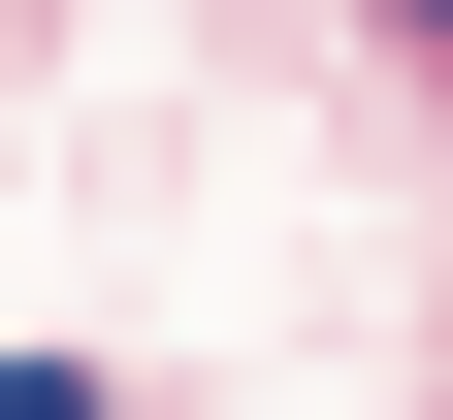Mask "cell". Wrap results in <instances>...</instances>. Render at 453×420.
<instances>
[{
  "instance_id": "6da1fadb",
  "label": "cell",
  "mask_w": 453,
  "mask_h": 420,
  "mask_svg": "<svg viewBox=\"0 0 453 420\" xmlns=\"http://www.w3.org/2000/svg\"><path fill=\"white\" fill-rule=\"evenodd\" d=\"M0 420H97V388H65V355H0Z\"/></svg>"
},
{
  "instance_id": "7a4b0ae2",
  "label": "cell",
  "mask_w": 453,
  "mask_h": 420,
  "mask_svg": "<svg viewBox=\"0 0 453 420\" xmlns=\"http://www.w3.org/2000/svg\"><path fill=\"white\" fill-rule=\"evenodd\" d=\"M421 65H453V0H421Z\"/></svg>"
}]
</instances>
